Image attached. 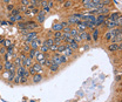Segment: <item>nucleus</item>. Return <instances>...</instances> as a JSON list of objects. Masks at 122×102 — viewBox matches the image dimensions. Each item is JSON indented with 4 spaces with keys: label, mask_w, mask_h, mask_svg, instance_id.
I'll return each instance as SVG.
<instances>
[{
    "label": "nucleus",
    "mask_w": 122,
    "mask_h": 102,
    "mask_svg": "<svg viewBox=\"0 0 122 102\" xmlns=\"http://www.w3.org/2000/svg\"><path fill=\"white\" fill-rule=\"evenodd\" d=\"M51 61L60 66L62 63H66V62H67V56H65V55L61 54V53H56V54H54V55L51 58Z\"/></svg>",
    "instance_id": "1"
},
{
    "label": "nucleus",
    "mask_w": 122,
    "mask_h": 102,
    "mask_svg": "<svg viewBox=\"0 0 122 102\" xmlns=\"http://www.w3.org/2000/svg\"><path fill=\"white\" fill-rule=\"evenodd\" d=\"M16 74L20 75V76H25V77H28L30 76V72L26 69V67L24 66H20V67H16Z\"/></svg>",
    "instance_id": "2"
},
{
    "label": "nucleus",
    "mask_w": 122,
    "mask_h": 102,
    "mask_svg": "<svg viewBox=\"0 0 122 102\" xmlns=\"http://www.w3.org/2000/svg\"><path fill=\"white\" fill-rule=\"evenodd\" d=\"M41 44H42V41H41V39H39V38H35L32 42L30 44V49H38L40 46H41Z\"/></svg>",
    "instance_id": "3"
},
{
    "label": "nucleus",
    "mask_w": 122,
    "mask_h": 102,
    "mask_svg": "<svg viewBox=\"0 0 122 102\" xmlns=\"http://www.w3.org/2000/svg\"><path fill=\"white\" fill-rule=\"evenodd\" d=\"M107 15H96V22H95V26H101V25H105V21L107 20Z\"/></svg>",
    "instance_id": "4"
},
{
    "label": "nucleus",
    "mask_w": 122,
    "mask_h": 102,
    "mask_svg": "<svg viewBox=\"0 0 122 102\" xmlns=\"http://www.w3.org/2000/svg\"><path fill=\"white\" fill-rule=\"evenodd\" d=\"M8 19H10V22H14V21L20 22V21H24V15H21L20 13L16 15H10Z\"/></svg>",
    "instance_id": "5"
},
{
    "label": "nucleus",
    "mask_w": 122,
    "mask_h": 102,
    "mask_svg": "<svg viewBox=\"0 0 122 102\" xmlns=\"http://www.w3.org/2000/svg\"><path fill=\"white\" fill-rule=\"evenodd\" d=\"M120 49H121V42H119V44L112 42L108 46V51L109 52H116V51H120Z\"/></svg>",
    "instance_id": "6"
},
{
    "label": "nucleus",
    "mask_w": 122,
    "mask_h": 102,
    "mask_svg": "<svg viewBox=\"0 0 122 102\" xmlns=\"http://www.w3.org/2000/svg\"><path fill=\"white\" fill-rule=\"evenodd\" d=\"M32 68L34 69V72H35V74H36V73L42 74V72H44V66H41V65H40L39 62H36V63H33Z\"/></svg>",
    "instance_id": "7"
},
{
    "label": "nucleus",
    "mask_w": 122,
    "mask_h": 102,
    "mask_svg": "<svg viewBox=\"0 0 122 102\" xmlns=\"http://www.w3.org/2000/svg\"><path fill=\"white\" fill-rule=\"evenodd\" d=\"M22 66L26 68H30V66H33V59H30V56H26L22 60Z\"/></svg>",
    "instance_id": "8"
},
{
    "label": "nucleus",
    "mask_w": 122,
    "mask_h": 102,
    "mask_svg": "<svg viewBox=\"0 0 122 102\" xmlns=\"http://www.w3.org/2000/svg\"><path fill=\"white\" fill-rule=\"evenodd\" d=\"M26 22V28L28 31H33L34 28H38V22H34V21H25Z\"/></svg>",
    "instance_id": "9"
},
{
    "label": "nucleus",
    "mask_w": 122,
    "mask_h": 102,
    "mask_svg": "<svg viewBox=\"0 0 122 102\" xmlns=\"http://www.w3.org/2000/svg\"><path fill=\"white\" fill-rule=\"evenodd\" d=\"M4 68L6 71H13V69H15V66L12 61H6L5 65H4Z\"/></svg>",
    "instance_id": "10"
},
{
    "label": "nucleus",
    "mask_w": 122,
    "mask_h": 102,
    "mask_svg": "<svg viewBox=\"0 0 122 102\" xmlns=\"http://www.w3.org/2000/svg\"><path fill=\"white\" fill-rule=\"evenodd\" d=\"M105 25L107 26V28L108 29H112V28L117 27V25H116V22H115V21H113V20H108V19L105 21Z\"/></svg>",
    "instance_id": "11"
},
{
    "label": "nucleus",
    "mask_w": 122,
    "mask_h": 102,
    "mask_svg": "<svg viewBox=\"0 0 122 102\" xmlns=\"http://www.w3.org/2000/svg\"><path fill=\"white\" fill-rule=\"evenodd\" d=\"M46 19V13L41 10V11H39V13H38V22L39 24H41V22H44Z\"/></svg>",
    "instance_id": "12"
},
{
    "label": "nucleus",
    "mask_w": 122,
    "mask_h": 102,
    "mask_svg": "<svg viewBox=\"0 0 122 102\" xmlns=\"http://www.w3.org/2000/svg\"><path fill=\"white\" fill-rule=\"evenodd\" d=\"M86 28H87V26H86V24L83 22V21H79L77 24H76V29L79 31V32H82V31H86Z\"/></svg>",
    "instance_id": "13"
},
{
    "label": "nucleus",
    "mask_w": 122,
    "mask_h": 102,
    "mask_svg": "<svg viewBox=\"0 0 122 102\" xmlns=\"http://www.w3.org/2000/svg\"><path fill=\"white\" fill-rule=\"evenodd\" d=\"M62 54H63L65 56H67V58H68V56H72V55H73V49H71V48L67 46V44H66V48H65V51L62 52Z\"/></svg>",
    "instance_id": "14"
},
{
    "label": "nucleus",
    "mask_w": 122,
    "mask_h": 102,
    "mask_svg": "<svg viewBox=\"0 0 122 102\" xmlns=\"http://www.w3.org/2000/svg\"><path fill=\"white\" fill-rule=\"evenodd\" d=\"M48 68H49V71H51V72L55 73V72H58V71H59V65H56V63H54V62H51V65L48 66Z\"/></svg>",
    "instance_id": "15"
},
{
    "label": "nucleus",
    "mask_w": 122,
    "mask_h": 102,
    "mask_svg": "<svg viewBox=\"0 0 122 102\" xmlns=\"http://www.w3.org/2000/svg\"><path fill=\"white\" fill-rule=\"evenodd\" d=\"M34 58L36 59V61L39 62V61H41L42 59L46 58V54H44V53H41L40 51H36V53H35V56Z\"/></svg>",
    "instance_id": "16"
},
{
    "label": "nucleus",
    "mask_w": 122,
    "mask_h": 102,
    "mask_svg": "<svg viewBox=\"0 0 122 102\" xmlns=\"http://www.w3.org/2000/svg\"><path fill=\"white\" fill-rule=\"evenodd\" d=\"M79 21H80V19H77V18H74L73 15H72V16H69V18L67 19V22H68V25H71V24H72V25H73V24H74V25H76V24H77Z\"/></svg>",
    "instance_id": "17"
},
{
    "label": "nucleus",
    "mask_w": 122,
    "mask_h": 102,
    "mask_svg": "<svg viewBox=\"0 0 122 102\" xmlns=\"http://www.w3.org/2000/svg\"><path fill=\"white\" fill-rule=\"evenodd\" d=\"M41 80H42V75H41V74L36 73L33 75V82H34V83H39Z\"/></svg>",
    "instance_id": "18"
},
{
    "label": "nucleus",
    "mask_w": 122,
    "mask_h": 102,
    "mask_svg": "<svg viewBox=\"0 0 122 102\" xmlns=\"http://www.w3.org/2000/svg\"><path fill=\"white\" fill-rule=\"evenodd\" d=\"M120 15H121V13H120V12H114V13H112V14L109 15L107 19H108V20H113V21H115V20H116Z\"/></svg>",
    "instance_id": "19"
},
{
    "label": "nucleus",
    "mask_w": 122,
    "mask_h": 102,
    "mask_svg": "<svg viewBox=\"0 0 122 102\" xmlns=\"http://www.w3.org/2000/svg\"><path fill=\"white\" fill-rule=\"evenodd\" d=\"M52 29H53L54 32H61V31H62V26H61L60 22H55V24H53Z\"/></svg>",
    "instance_id": "20"
},
{
    "label": "nucleus",
    "mask_w": 122,
    "mask_h": 102,
    "mask_svg": "<svg viewBox=\"0 0 122 102\" xmlns=\"http://www.w3.org/2000/svg\"><path fill=\"white\" fill-rule=\"evenodd\" d=\"M67 46H68L71 49H73V51H75V49H77V48H79V44H77V42H75V41H73V40H72L71 42H68V44H67Z\"/></svg>",
    "instance_id": "21"
},
{
    "label": "nucleus",
    "mask_w": 122,
    "mask_h": 102,
    "mask_svg": "<svg viewBox=\"0 0 122 102\" xmlns=\"http://www.w3.org/2000/svg\"><path fill=\"white\" fill-rule=\"evenodd\" d=\"M39 48H40V52L44 53V54H48V52H49V47H47L45 44H41V46Z\"/></svg>",
    "instance_id": "22"
},
{
    "label": "nucleus",
    "mask_w": 122,
    "mask_h": 102,
    "mask_svg": "<svg viewBox=\"0 0 122 102\" xmlns=\"http://www.w3.org/2000/svg\"><path fill=\"white\" fill-rule=\"evenodd\" d=\"M14 66L15 67H20V66H22V60L20 59V56H14Z\"/></svg>",
    "instance_id": "23"
},
{
    "label": "nucleus",
    "mask_w": 122,
    "mask_h": 102,
    "mask_svg": "<svg viewBox=\"0 0 122 102\" xmlns=\"http://www.w3.org/2000/svg\"><path fill=\"white\" fill-rule=\"evenodd\" d=\"M93 31H94V32H93V34L91 35L92 39H93L94 41H97V40H99V29L95 28V29H93Z\"/></svg>",
    "instance_id": "24"
},
{
    "label": "nucleus",
    "mask_w": 122,
    "mask_h": 102,
    "mask_svg": "<svg viewBox=\"0 0 122 102\" xmlns=\"http://www.w3.org/2000/svg\"><path fill=\"white\" fill-rule=\"evenodd\" d=\"M8 72H10V74H8L7 80H8L10 82H12V81H13V79H14L15 74H16V72H15V69H13V71H8Z\"/></svg>",
    "instance_id": "25"
},
{
    "label": "nucleus",
    "mask_w": 122,
    "mask_h": 102,
    "mask_svg": "<svg viewBox=\"0 0 122 102\" xmlns=\"http://www.w3.org/2000/svg\"><path fill=\"white\" fill-rule=\"evenodd\" d=\"M42 44H45L47 47H51L52 45L54 44V39H52V38H48V39H46L45 41L42 42Z\"/></svg>",
    "instance_id": "26"
},
{
    "label": "nucleus",
    "mask_w": 122,
    "mask_h": 102,
    "mask_svg": "<svg viewBox=\"0 0 122 102\" xmlns=\"http://www.w3.org/2000/svg\"><path fill=\"white\" fill-rule=\"evenodd\" d=\"M113 36H114V35H113V33H112V32H110V29H109L106 34H105V40H106V41H110Z\"/></svg>",
    "instance_id": "27"
},
{
    "label": "nucleus",
    "mask_w": 122,
    "mask_h": 102,
    "mask_svg": "<svg viewBox=\"0 0 122 102\" xmlns=\"http://www.w3.org/2000/svg\"><path fill=\"white\" fill-rule=\"evenodd\" d=\"M13 58H14V56H13V53H12V52H6V53H5V60H6V61H11Z\"/></svg>",
    "instance_id": "28"
},
{
    "label": "nucleus",
    "mask_w": 122,
    "mask_h": 102,
    "mask_svg": "<svg viewBox=\"0 0 122 102\" xmlns=\"http://www.w3.org/2000/svg\"><path fill=\"white\" fill-rule=\"evenodd\" d=\"M65 48H66V44H61L58 46V53H62L63 51H65Z\"/></svg>",
    "instance_id": "29"
},
{
    "label": "nucleus",
    "mask_w": 122,
    "mask_h": 102,
    "mask_svg": "<svg viewBox=\"0 0 122 102\" xmlns=\"http://www.w3.org/2000/svg\"><path fill=\"white\" fill-rule=\"evenodd\" d=\"M20 13V8L18 7V8H13L11 12H10V15H16V14H19Z\"/></svg>",
    "instance_id": "30"
},
{
    "label": "nucleus",
    "mask_w": 122,
    "mask_h": 102,
    "mask_svg": "<svg viewBox=\"0 0 122 102\" xmlns=\"http://www.w3.org/2000/svg\"><path fill=\"white\" fill-rule=\"evenodd\" d=\"M36 51H38V49H30V52H28V56H30V59H34V56H35V53H36Z\"/></svg>",
    "instance_id": "31"
},
{
    "label": "nucleus",
    "mask_w": 122,
    "mask_h": 102,
    "mask_svg": "<svg viewBox=\"0 0 122 102\" xmlns=\"http://www.w3.org/2000/svg\"><path fill=\"white\" fill-rule=\"evenodd\" d=\"M69 33H71V35H72V36H75V35H77V34H79V31H77L76 28H71Z\"/></svg>",
    "instance_id": "32"
},
{
    "label": "nucleus",
    "mask_w": 122,
    "mask_h": 102,
    "mask_svg": "<svg viewBox=\"0 0 122 102\" xmlns=\"http://www.w3.org/2000/svg\"><path fill=\"white\" fill-rule=\"evenodd\" d=\"M61 36H62V31H61V32H55L53 38H54V39H61ZM61 40H62V39H61Z\"/></svg>",
    "instance_id": "33"
},
{
    "label": "nucleus",
    "mask_w": 122,
    "mask_h": 102,
    "mask_svg": "<svg viewBox=\"0 0 122 102\" xmlns=\"http://www.w3.org/2000/svg\"><path fill=\"white\" fill-rule=\"evenodd\" d=\"M20 75H18V74H15V76H14V79H13V81H14V83H16V85H19L20 83Z\"/></svg>",
    "instance_id": "34"
},
{
    "label": "nucleus",
    "mask_w": 122,
    "mask_h": 102,
    "mask_svg": "<svg viewBox=\"0 0 122 102\" xmlns=\"http://www.w3.org/2000/svg\"><path fill=\"white\" fill-rule=\"evenodd\" d=\"M49 51H53V52H58V45L53 44L51 47H49Z\"/></svg>",
    "instance_id": "35"
},
{
    "label": "nucleus",
    "mask_w": 122,
    "mask_h": 102,
    "mask_svg": "<svg viewBox=\"0 0 122 102\" xmlns=\"http://www.w3.org/2000/svg\"><path fill=\"white\" fill-rule=\"evenodd\" d=\"M21 5H24V6L30 8V0H21Z\"/></svg>",
    "instance_id": "36"
},
{
    "label": "nucleus",
    "mask_w": 122,
    "mask_h": 102,
    "mask_svg": "<svg viewBox=\"0 0 122 102\" xmlns=\"http://www.w3.org/2000/svg\"><path fill=\"white\" fill-rule=\"evenodd\" d=\"M73 41H75V42H77V44H79V42L81 41V39H80L79 34H77V35H75V36H73Z\"/></svg>",
    "instance_id": "37"
},
{
    "label": "nucleus",
    "mask_w": 122,
    "mask_h": 102,
    "mask_svg": "<svg viewBox=\"0 0 122 102\" xmlns=\"http://www.w3.org/2000/svg\"><path fill=\"white\" fill-rule=\"evenodd\" d=\"M74 18H77V19H80L81 20V18L83 16V13H75V14H73Z\"/></svg>",
    "instance_id": "38"
},
{
    "label": "nucleus",
    "mask_w": 122,
    "mask_h": 102,
    "mask_svg": "<svg viewBox=\"0 0 122 102\" xmlns=\"http://www.w3.org/2000/svg\"><path fill=\"white\" fill-rule=\"evenodd\" d=\"M71 6H72V2H71V1H65V2H63V7L67 8V7H71Z\"/></svg>",
    "instance_id": "39"
},
{
    "label": "nucleus",
    "mask_w": 122,
    "mask_h": 102,
    "mask_svg": "<svg viewBox=\"0 0 122 102\" xmlns=\"http://www.w3.org/2000/svg\"><path fill=\"white\" fill-rule=\"evenodd\" d=\"M2 44L5 45V46H6V47H10V46H11V45H12V42H11V41H10V40H4V42H2Z\"/></svg>",
    "instance_id": "40"
},
{
    "label": "nucleus",
    "mask_w": 122,
    "mask_h": 102,
    "mask_svg": "<svg viewBox=\"0 0 122 102\" xmlns=\"http://www.w3.org/2000/svg\"><path fill=\"white\" fill-rule=\"evenodd\" d=\"M26 82H27V77L21 76V77H20V83H26Z\"/></svg>",
    "instance_id": "41"
},
{
    "label": "nucleus",
    "mask_w": 122,
    "mask_h": 102,
    "mask_svg": "<svg viewBox=\"0 0 122 102\" xmlns=\"http://www.w3.org/2000/svg\"><path fill=\"white\" fill-rule=\"evenodd\" d=\"M42 11H44V12L46 13V14H47V13H49V12H51V7L46 6V7H44V8H42Z\"/></svg>",
    "instance_id": "42"
},
{
    "label": "nucleus",
    "mask_w": 122,
    "mask_h": 102,
    "mask_svg": "<svg viewBox=\"0 0 122 102\" xmlns=\"http://www.w3.org/2000/svg\"><path fill=\"white\" fill-rule=\"evenodd\" d=\"M60 24H61V26H62V28H65V27H67V26H69L67 21H62V22H60Z\"/></svg>",
    "instance_id": "43"
},
{
    "label": "nucleus",
    "mask_w": 122,
    "mask_h": 102,
    "mask_svg": "<svg viewBox=\"0 0 122 102\" xmlns=\"http://www.w3.org/2000/svg\"><path fill=\"white\" fill-rule=\"evenodd\" d=\"M13 8H14V6H13V5H11V4H8V5H7V11H10V12H11Z\"/></svg>",
    "instance_id": "44"
},
{
    "label": "nucleus",
    "mask_w": 122,
    "mask_h": 102,
    "mask_svg": "<svg viewBox=\"0 0 122 102\" xmlns=\"http://www.w3.org/2000/svg\"><path fill=\"white\" fill-rule=\"evenodd\" d=\"M30 51V46H24V52H27V53H28Z\"/></svg>",
    "instance_id": "45"
},
{
    "label": "nucleus",
    "mask_w": 122,
    "mask_h": 102,
    "mask_svg": "<svg viewBox=\"0 0 122 102\" xmlns=\"http://www.w3.org/2000/svg\"><path fill=\"white\" fill-rule=\"evenodd\" d=\"M7 52H13V44L11 45L10 47H7Z\"/></svg>",
    "instance_id": "46"
},
{
    "label": "nucleus",
    "mask_w": 122,
    "mask_h": 102,
    "mask_svg": "<svg viewBox=\"0 0 122 102\" xmlns=\"http://www.w3.org/2000/svg\"><path fill=\"white\" fill-rule=\"evenodd\" d=\"M116 81H117V82L121 81V74H117V75H116Z\"/></svg>",
    "instance_id": "47"
},
{
    "label": "nucleus",
    "mask_w": 122,
    "mask_h": 102,
    "mask_svg": "<svg viewBox=\"0 0 122 102\" xmlns=\"http://www.w3.org/2000/svg\"><path fill=\"white\" fill-rule=\"evenodd\" d=\"M8 74H10V72H8V71H6V72L4 73V75H2V76H4L5 79H7V77H8Z\"/></svg>",
    "instance_id": "48"
},
{
    "label": "nucleus",
    "mask_w": 122,
    "mask_h": 102,
    "mask_svg": "<svg viewBox=\"0 0 122 102\" xmlns=\"http://www.w3.org/2000/svg\"><path fill=\"white\" fill-rule=\"evenodd\" d=\"M62 31H63V32H69V31H71V27H69V26H67V27L62 28Z\"/></svg>",
    "instance_id": "49"
},
{
    "label": "nucleus",
    "mask_w": 122,
    "mask_h": 102,
    "mask_svg": "<svg viewBox=\"0 0 122 102\" xmlns=\"http://www.w3.org/2000/svg\"><path fill=\"white\" fill-rule=\"evenodd\" d=\"M86 40H87V41H91V40H92L91 34H87V38H86Z\"/></svg>",
    "instance_id": "50"
},
{
    "label": "nucleus",
    "mask_w": 122,
    "mask_h": 102,
    "mask_svg": "<svg viewBox=\"0 0 122 102\" xmlns=\"http://www.w3.org/2000/svg\"><path fill=\"white\" fill-rule=\"evenodd\" d=\"M0 52H1L2 54H5V53H6V49H5V48H0Z\"/></svg>",
    "instance_id": "51"
},
{
    "label": "nucleus",
    "mask_w": 122,
    "mask_h": 102,
    "mask_svg": "<svg viewBox=\"0 0 122 102\" xmlns=\"http://www.w3.org/2000/svg\"><path fill=\"white\" fill-rule=\"evenodd\" d=\"M4 40H5V39H4V38H0V45L2 44V42H4Z\"/></svg>",
    "instance_id": "52"
},
{
    "label": "nucleus",
    "mask_w": 122,
    "mask_h": 102,
    "mask_svg": "<svg viewBox=\"0 0 122 102\" xmlns=\"http://www.w3.org/2000/svg\"><path fill=\"white\" fill-rule=\"evenodd\" d=\"M10 1L11 0H4V2H6V4H10Z\"/></svg>",
    "instance_id": "53"
},
{
    "label": "nucleus",
    "mask_w": 122,
    "mask_h": 102,
    "mask_svg": "<svg viewBox=\"0 0 122 102\" xmlns=\"http://www.w3.org/2000/svg\"><path fill=\"white\" fill-rule=\"evenodd\" d=\"M2 69H4V66H2V65H0V71H2Z\"/></svg>",
    "instance_id": "54"
},
{
    "label": "nucleus",
    "mask_w": 122,
    "mask_h": 102,
    "mask_svg": "<svg viewBox=\"0 0 122 102\" xmlns=\"http://www.w3.org/2000/svg\"><path fill=\"white\" fill-rule=\"evenodd\" d=\"M58 1H59V2H63L65 0H58Z\"/></svg>",
    "instance_id": "55"
}]
</instances>
